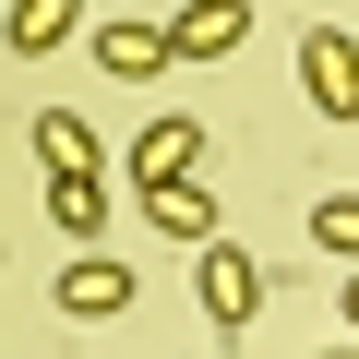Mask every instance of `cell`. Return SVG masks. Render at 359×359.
<instances>
[{"mask_svg":"<svg viewBox=\"0 0 359 359\" xmlns=\"http://www.w3.org/2000/svg\"><path fill=\"white\" fill-rule=\"evenodd\" d=\"M72 25H84V0H13V13H0L13 60H48V48H72Z\"/></svg>","mask_w":359,"mask_h":359,"instance_id":"obj_9","label":"cell"},{"mask_svg":"<svg viewBox=\"0 0 359 359\" xmlns=\"http://www.w3.org/2000/svg\"><path fill=\"white\" fill-rule=\"evenodd\" d=\"M144 216H156V240H180V252L228 240V228H216V192H204V180H168V192H144Z\"/></svg>","mask_w":359,"mask_h":359,"instance_id":"obj_8","label":"cell"},{"mask_svg":"<svg viewBox=\"0 0 359 359\" xmlns=\"http://www.w3.org/2000/svg\"><path fill=\"white\" fill-rule=\"evenodd\" d=\"M168 36H180V72H192V60H228V48L252 36V0H180Z\"/></svg>","mask_w":359,"mask_h":359,"instance_id":"obj_5","label":"cell"},{"mask_svg":"<svg viewBox=\"0 0 359 359\" xmlns=\"http://www.w3.org/2000/svg\"><path fill=\"white\" fill-rule=\"evenodd\" d=\"M347 335H359V276H347Z\"/></svg>","mask_w":359,"mask_h":359,"instance_id":"obj_12","label":"cell"},{"mask_svg":"<svg viewBox=\"0 0 359 359\" xmlns=\"http://www.w3.org/2000/svg\"><path fill=\"white\" fill-rule=\"evenodd\" d=\"M299 96L323 120H359V36L347 25H299Z\"/></svg>","mask_w":359,"mask_h":359,"instance_id":"obj_2","label":"cell"},{"mask_svg":"<svg viewBox=\"0 0 359 359\" xmlns=\"http://www.w3.org/2000/svg\"><path fill=\"white\" fill-rule=\"evenodd\" d=\"M60 311H72V323H120V311H132V264H108V252L60 264Z\"/></svg>","mask_w":359,"mask_h":359,"instance_id":"obj_4","label":"cell"},{"mask_svg":"<svg viewBox=\"0 0 359 359\" xmlns=\"http://www.w3.org/2000/svg\"><path fill=\"white\" fill-rule=\"evenodd\" d=\"M323 359H359V335H347V347H323Z\"/></svg>","mask_w":359,"mask_h":359,"instance_id":"obj_13","label":"cell"},{"mask_svg":"<svg viewBox=\"0 0 359 359\" xmlns=\"http://www.w3.org/2000/svg\"><path fill=\"white\" fill-rule=\"evenodd\" d=\"M96 60H108L120 84H156V72H180V36H168V25H96Z\"/></svg>","mask_w":359,"mask_h":359,"instance_id":"obj_7","label":"cell"},{"mask_svg":"<svg viewBox=\"0 0 359 359\" xmlns=\"http://www.w3.org/2000/svg\"><path fill=\"white\" fill-rule=\"evenodd\" d=\"M48 228L84 240V252L108 240V180H96V168H48Z\"/></svg>","mask_w":359,"mask_h":359,"instance_id":"obj_6","label":"cell"},{"mask_svg":"<svg viewBox=\"0 0 359 359\" xmlns=\"http://www.w3.org/2000/svg\"><path fill=\"white\" fill-rule=\"evenodd\" d=\"M25 132H36V156H48V168H108V156H96V120H84V108H36Z\"/></svg>","mask_w":359,"mask_h":359,"instance_id":"obj_10","label":"cell"},{"mask_svg":"<svg viewBox=\"0 0 359 359\" xmlns=\"http://www.w3.org/2000/svg\"><path fill=\"white\" fill-rule=\"evenodd\" d=\"M311 252H347L359 264V192H323L311 204Z\"/></svg>","mask_w":359,"mask_h":359,"instance_id":"obj_11","label":"cell"},{"mask_svg":"<svg viewBox=\"0 0 359 359\" xmlns=\"http://www.w3.org/2000/svg\"><path fill=\"white\" fill-rule=\"evenodd\" d=\"M120 168L144 180V192H168V180H204V120H144Z\"/></svg>","mask_w":359,"mask_h":359,"instance_id":"obj_3","label":"cell"},{"mask_svg":"<svg viewBox=\"0 0 359 359\" xmlns=\"http://www.w3.org/2000/svg\"><path fill=\"white\" fill-rule=\"evenodd\" d=\"M192 287H204V323H216V335H252V311H264V287H276V276H264V252L204 240V252H192Z\"/></svg>","mask_w":359,"mask_h":359,"instance_id":"obj_1","label":"cell"}]
</instances>
